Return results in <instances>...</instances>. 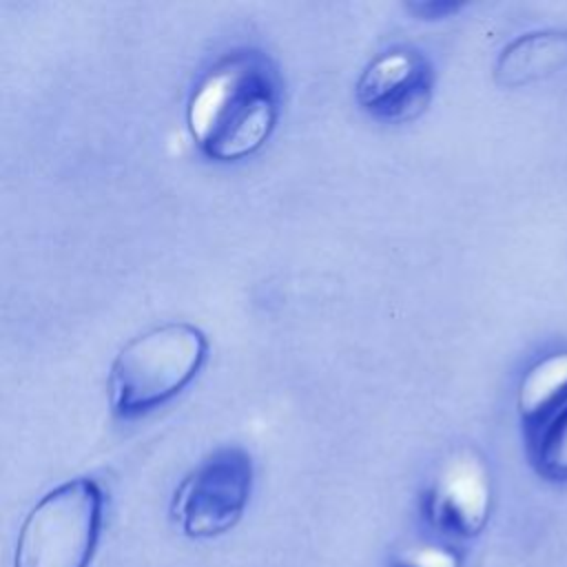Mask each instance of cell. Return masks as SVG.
<instances>
[{"label":"cell","mask_w":567,"mask_h":567,"mask_svg":"<svg viewBox=\"0 0 567 567\" xmlns=\"http://www.w3.org/2000/svg\"><path fill=\"white\" fill-rule=\"evenodd\" d=\"M281 86L272 62L257 49L221 55L195 84L186 122L199 151L217 162L252 155L279 117Z\"/></svg>","instance_id":"cell-1"},{"label":"cell","mask_w":567,"mask_h":567,"mask_svg":"<svg viewBox=\"0 0 567 567\" xmlns=\"http://www.w3.org/2000/svg\"><path fill=\"white\" fill-rule=\"evenodd\" d=\"M204 332L184 321L155 326L133 337L115 357L109 374L111 408L135 419L179 394L206 361Z\"/></svg>","instance_id":"cell-2"},{"label":"cell","mask_w":567,"mask_h":567,"mask_svg":"<svg viewBox=\"0 0 567 567\" xmlns=\"http://www.w3.org/2000/svg\"><path fill=\"white\" fill-rule=\"evenodd\" d=\"M104 518V492L73 478L47 492L27 514L13 567H89Z\"/></svg>","instance_id":"cell-3"},{"label":"cell","mask_w":567,"mask_h":567,"mask_svg":"<svg viewBox=\"0 0 567 567\" xmlns=\"http://www.w3.org/2000/svg\"><path fill=\"white\" fill-rule=\"evenodd\" d=\"M252 487V461L244 447L226 445L199 461L173 496V518L188 538H215L237 525Z\"/></svg>","instance_id":"cell-4"},{"label":"cell","mask_w":567,"mask_h":567,"mask_svg":"<svg viewBox=\"0 0 567 567\" xmlns=\"http://www.w3.org/2000/svg\"><path fill=\"white\" fill-rule=\"evenodd\" d=\"M525 454L547 481H567V352L532 363L516 392Z\"/></svg>","instance_id":"cell-5"},{"label":"cell","mask_w":567,"mask_h":567,"mask_svg":"<svg viewBox=\"0 0 567 567\" xmlns=\"http://www.w3.org/2000/svg\"><path fill=\"white\" fill-rule=\"evenodd\" d=\"M492 509V476L481 452L458 447L432 474L423 492V514L445 538L467 540L481 534Z\"/></svg>","instance_id":"cell-6"},{"label":"cell","mask_w":567,"mask_h":567,"mask_svg":"<svg viewBox=\"0 0 567 567\" xmlns=\"http://www.w3.org/2000/svg\"><path fill=\"white\" fill-rule=\"evenodd\" d=\"M434 71L414 47H392L372 58L361 71L354 95L374 120L405 124L419 117L432 97Z\"/></svg>","instance_id":"cell-7"},{"label":"cell","mask_w":567,"mask_h":567,"mask_svg":"<svg viewBox=\"0 0 567 567\" xmlns=\"http://www.w3.org/2000/svg\"><path fill=\"white\" fill-rule=\"evenodd\" d=\"M567 69V29L527 31L503 47L494 64L498 86L518 89Z\"/></svg>","instance_id":"cell-8"},{"label":"cell","mask_w":567,"mask_h":567,"mask_svg":"<svg viewBox=\"0 0 567 567\" xmlns=\"http://www.w3.org/2000/svg\"><path fill=\"white\" fill-rule=\"evenodd\" d=\"M394 567H458V556L439 545L412 547L396 558Z\"/></svg>","instance_id":"cell-9"},{"label":"cell","mask_w":567,"mask_h":567,"mask_svg":"<svg viewBox=\"0 0 567 567\" xmlns=\"http://www.w3.org/2000/svg\"><path fill=\"white\" fill-rule=\"evenodd\" d=\"M463 4L458 2H443V0H434V2H408L405 9L410 13H414L421 20H439V18H447L456 11H461Z\"/></svg>","instance_id":"cell-10"}]
</instances>
